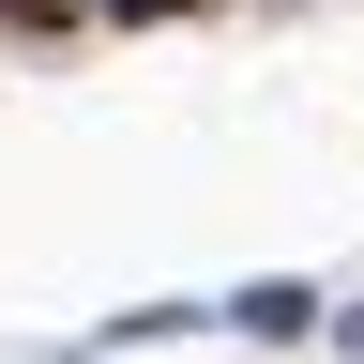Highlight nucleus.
I'll use <instances>...</instances> for the list:
<instances>
[{"label":"nucleus","instance_id":"f257e3e1","mask_svg":"<svg viewBox=\"0 0 364 364\" xmlns=\"http://www.w3.org/2000/svg\"><path fill=\"white\" fill-rule=\"evenodd\" d=\"M0 16H76V0H0Z\"/></svg>","mask_w":364,"mask_h":364},{"label":"nucleus","instance_id":"f03ea898","mask_svg":"<svg viewBox=\"0 0 364 364\" xmlns=\"http://www.w3.org/2000/svg\"><path fill=\"white\" fill-rule=\"evenodd\" d=\"M122 16H182V0H122Z\"/></svg>","mask_w":364,"mask_h":364}]
</instances>
